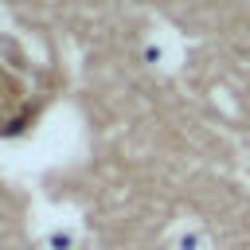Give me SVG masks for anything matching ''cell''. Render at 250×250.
<instances>
[{"instance_id":"obj_1","label":"cell","mask_w":250,"mask_h":250,"mask_svg":"<svg viewBox=\"0 0 250 250\" xmlns=\"http://www.w3.org/2000/svg\"><path fill=\"white\" fill-rule=\"evenodd\" d=\"M51 98V78L31 55L0 31V137L23 133Z\"/></svg>"}]
</instances>
